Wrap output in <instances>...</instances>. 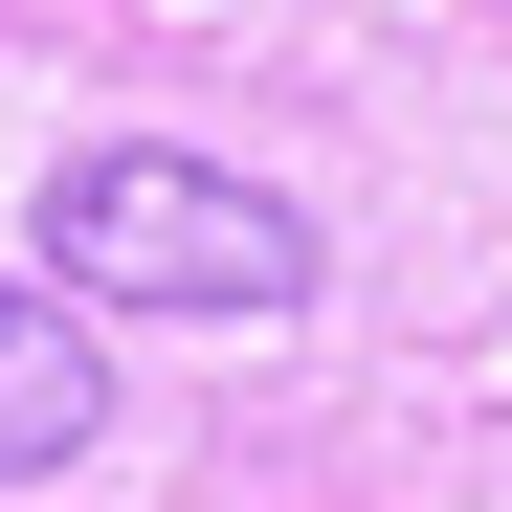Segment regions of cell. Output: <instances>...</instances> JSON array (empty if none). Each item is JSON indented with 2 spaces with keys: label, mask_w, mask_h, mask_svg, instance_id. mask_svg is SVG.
I'll return each instance as SVG.
<instances>
[{
  "label": "cell",
  "mask_w": 512,
  "mask_h": 512,
  "mask_svg": "<svg viewBox=\"0 0 512 512\" xmlns=\"http://www.w3.org/2000/svg\"><path fill=\"white\" fill-rule=\"evenodd\" d=\"M45 268H67V312H290L312 223L268 179H223V156H179V134H90L45 179Z\"/></svg>",
  "instance_id": "cell-1"
},
{
  "label": "cell",
  "mask_w": 512,
  "mask_h": 512,
  "mask_svg": "<svg viewBox=\"0 0 512 512\" xmlns=\"http://www.w3.org/2000/svg\"><path fill=\"white\" fill-rule=\"evenodd\" d=\"M67 446H112V357H90V312L0 268V490H45Z\"/></svg>",
  "instance_id": "cell-2"
}]
</instances>
